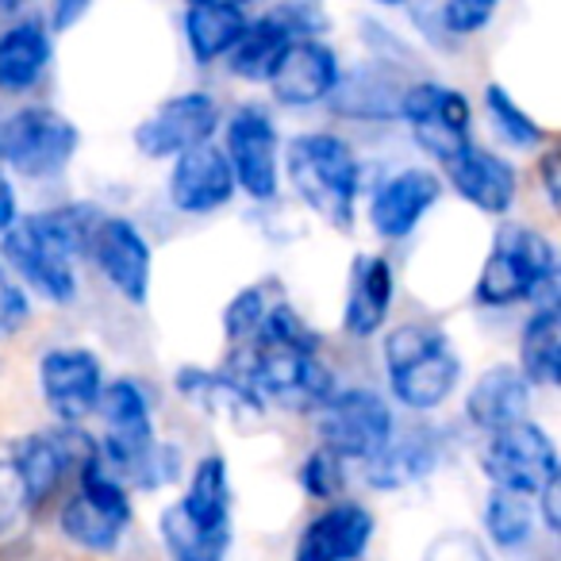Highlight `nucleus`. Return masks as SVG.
<instances>
[{
    "mask_svg": "<svg viewBox=\"0 0 561 561\" xmlns=\"http://www.w3.org/2000/svg\"><path fill=\"white\" fill-rule=\"evenodd\" d=\"M27 323V297L9 273L0 270V339H12Z\"/></svg>",
    "mask_w": 561,
    "mask_h": 561,
    "instance_id": "nucleus-40",
    "label": "nucleus"
},
{
    "mask_svg": "<svg viewBox=\"0 0 561 561\" xmlns=\"http://www.w3.org/2000/svg\"><path fill=\"white\" fill-rule=\"evenodd\" d=\"M466 412L477 427L484 431H500L507 423L523 420L527 412V377L512 366H496L473 385L466 400Z\"/></svg>",
    "mask_w": 561,
    "mask_h": 561,
    "instance_id": "nucleus-22",
    "label": "nucleus"
},
{
    "mask_svg": "<svg viewBox=\"0 0 561 561\" xmlns=\"http://www.w3.org/2000/svg\"><path fill=\"white\" fill-rule=\"evenodd\" d=\"M262 320H265V300H262V293L247 289V293H239V297H234L231 305H227L224 328H227V335H231L234 343H239V339L257 335Z\"/></svg>",
    "mask_w": 561,
    "mask_h": 561,
    "instance_id": "nucleus-39",
    "label": "nucleus"
},
{
    "mask_svg": "<svg viewBox=\"0 0 561 561\" xmlns=\"http://www.w3.org/2000/svg\"><path fill=\"white\" fill-rule=\"evenodd\" d=\"M530 523H535V507H530L527 492L515 489H492L489 507H484V527H489L492 542L500 546H519L530 535Z\"/></svg>",
    "mask_w": 561,
    "mask_h": 561,
    "instance_id": "nucleus-32",
    "label": "nucleus"
},
{
    "mask_svg": "<svg viewBox=\"0 0 561 561\" xmlns=\"http://www.w3.org/2000/svg\"><path fill=\"white\" fill-rule=\"evenodd\" d=\"M400 116L412 124L420 147L438 162H450L458 150L469 147V101L454 89L435 81L408 85L400 96Z\"/></svg>",
    "mask_w": 561,
    "mask_h": 561,
    "instance_id": "nucleus-7",
    "label": "nucleus"
},
{
    "mask_svg": "<svg viewBox=\"0 0 561 561\" xmlns=\"http://www.w3.org/2000/svg\"><path fill=\"white\" fill-rule=\"evenodd\" d=\"M289 43H293V35L285 32L270 12L250 20L247 32L239 35V43L227 50V55H231V73L247 81H270L273 66L289 50Z\"/></svg>",
    "mask_w": 561,
    "mask_h": 561,
    "instance_id": "nucleus-26",
    "label": "nucleus"
},
{
    "mask_svg": "<svg viewBox=\"0 0 561 561\" xmlns=\"http://www.w3.org/2000/svg\"><path fill=\"white\" fill-rule=\"evenodd\" d=\"M127 519H131V515L116 512V507L96 504V500H89L81 489L73 492L70 504L62 507L66 538H70V542H78V546H85V550H93V553L116 550V542H119V535H124Z\"/></svg>",
    "mask_w": 561,
    "mask_h": 561,
    "instance_id": "nucleus-27",
    "label": "nucleus"
},
{
    "mask_svg": "<svg viewBox=\"0 0 561 561\" xmlns=\"http://www.w3.org/2000/svg\"><path fill=\"white\" fill-rule=\"evenodd\" d=\"M50 62V35L43 24L24 20L0 32V93H27Z\"/></svg>",
    "mask_w": 561,
    "mask_h": 561,
    "instance_id": "nucleus-20",
    "label": "nucleus"
},
{
    "mask_svg": "<svg viewBox=\"0 0 561 561\" xmlns=\"http://www.w3.org/2000/svg\"><path fill=\"white\" fill-rule=\"evenodd\" d=\"M16 219V196H12V185H9V178L0 173V231Z\"/></svg>",
    "mask_w": 561,
    "mask_h": 561,
    "instance_id": "nucleus-44",
    "label": "nucleus"
},
{
    "mask_svg": "<svg viewBox=\"0 0 561 561\" xmlns=\"http://www.w3.org/2000/svg\"><path fill=\"white\" fill-rule=\"evenodd\" d=\"M27 507L32 504H27L24 481H20L16 454H12V446H0V535L16 530Z\"/></svg>",
    "mask_w": 561,
    "mask_h": 561,
    "instance_id": "nucleus-35",
    "label": "nucleus"
},
{
    "mask_svg": "<svg viewBox=\"0 0 561 561\" xmlns=\"http://www.w3.org/2000/svg\"><path fill=\"white\" fill-rule=\"evenodd\" d=\"M89 4L93 0H50V24H55V32H70L89 12Z\"/></svg>",
    "mask_w": 561,
    "mask_h": 561,
    "instance_id": "nucleus-41",
    "label": "nucleus"
},
{
    "mask_svg": "<svg viewBox=\"0 0 561 561\" xmlns=\"http://www.w3.org/2000/svg\"><path fill=\"white\" fill-rule=\"evenodd\" d=\"M484 473L500 484V489H515L535 496L546 481L558 477V454L546 431L535 423H507V427L492 431V443L484 450Z\"/></svg>",
    "mask_w": 561,
    "mask_h": 561,
    "instance_id": "nucleus-6",
    "label": "nucleus"
},
{
    "mask_svg": "<svg viewBox=\"0 0 561 561\" xmlns=\"http://www.w3.org/2000/svg\"><path fill=\"white\" fill-rule=\"evenodd\" d=\"M12 454H16V469H20V481H24L27 504H47V500L58 492V484H62V477L70 473L58 438L32 435V438H24V443L12 446Z\"/></svg>",
    "mask_w": 561,
    "mask_h": 561,
    "instance_id": "nucleus-28",
    "label": "nucleus"
},
{
    "mask_svg": "<svg viewBox=\"0 0 561 561\" xmlns=\"http://www.w3.org/2000/svg\"><path fill=\"white\" fill-rule=\"evenodd\" d=\"M374 515L358 504H335L316 515L297 542V561H351L366 550Z\"/></svg>",
    "mask_w": 561,
    "mask_h": 561,
    "instance_id": "nucleus-16",
    "label": "nucleus"
},
{
    "mask_svg": "<svg viewBox=\"0 0 561 561\" xmlns=\"http://www.w3.org/2000/svg\"><path fill=\"white\" fill-rule=\"evenodd\" d=\"M231 369L234 381L247 385L254 397H270L297 412L320 408L331 397V374L316 358V351H300L289 343L262 339L254 351L234 354Z\"/></svg>",
    "mask_w": 561,
    "mask_h": 561,
    "instance_id": "nucleus-2",
    "label": "nucleus"
},
{
    "mask_svg": "<svg viewBox=\"0 0 561 561\" xmlns=\"http://www.w3.org/2000/svg\"><path fill=\"white\" fill-rule=\"evenodd\" d=\"M43 392L62 420H81L101 397V362L89 351H50L43 358Z\"/></svg>",
    "mask_w": 561,
    "mask_h": 561,
    "instance_id": "nucleus-15",
    "label": "nucleus"
},
{
    "mask_svg": "<svg viewBox=\"0 0 561 561\" xmlns=\"http://www.w3.org/2000/svg\"><path fill=\"white\" fill-rule=\"evenodd\" d=\"M392 300V270L381 257L362 254L351 273V297H346V331L354 335H374L385 323Z\"/></svg>",
    "mask_w": 561,
    "mask_h": 561,
    "instance_id": "nucleus-23",
    "label": "nucleus"
},
{
    "mask_svg": "<svg viewBox=\"0 0 561 561\" xmlns=\"http://www.w3.org/2000/svg\"><path fill=\"white\" fill-rule=\"evenodd\" d=\"M443 196L435 173L427 170H404L392 181H385L374 196V227L385 239H404L415 224L423 219V211Z\"/></svg>",
    "mask_w": 561,
    "mask_h": 561,
    "instance_id": "nucleus-17",
    "label": "nucleus"
},
{
    "mask_svg": "<svg viewBox=\"0 0 561 561\" xmlns=\"http://www.w3.org/2000/svg\"><path fill=\"white\" fill-rule=\"evenodd\" d=\"M289 181L312 211L331 227L346 231L354 224V196H358V162L351 147L335 135H300L289 142Z\"/></svg>",
    "mask_w": 561,
    "mask_h": 561,
    "instance_id": "nucleus-1",
    "label": "nucleus"
},
{
    "mask_svg": "<svg viewBox=\"0 0 561 561\" xmlns=\"http://www.w3.org/2000/svg\"><path fill=\"white\" fill-rule=\"evenodd\" d=\"M377 4H385V9H400V4H408V0H377Z\"/></svg>",
    "mask_w": 561,
    "mask_h": 561,
    "instance_id": "nucleus-47",
    "label": "nucleus"
},
{
    "mask_svg": "<svg viewBox=\"0 0 561 561\" xmlns=\"http://www.w3.org/2000/svg\"><path fill=\"white\" fill-rule=\"evenodd\" d=\"M24 4H27V0H0V16H16Z\"/></svg>",
    "mask_w": 561,
    "mask_h": 561,
    "instance_id": "nucleus-45",
    "label": "nucleus"
},
{
    "mask_svg": "<svg viewBox=\"0 0 561 561\" xmlns=\"http://www.w3.org/2000/svg\"><path fill=\"white\" fill-rule=\"evenodd\" d=\"M78 150V127L50 108H20L0 116V162L27 178H55Z\"/></svg>",
    "mask_w": 561,
    "mask_h": 561,
    "instance_id": "nucleus-5",
    "label": "nucleus"
},
{
    "mask_svg": "<svg viewBox=\"0 0 561 561\" xmlns=\"http://www.w3.org/2000/svg\"><path fill=\"white\" fill-rule=\"evenodd\" d=\"M523 377L535 385H558L561 377V331L553 305L538 308L523 331Z\"/></svg>",
    "mask_w": 561,
    "mask_h": 561,
    "instance_id": "nucleus-29",
    "label": "nucleus"
},
{
    "mask_svg": "<svg viewBox=\"0 0 561 561\" xmlns=\"http://www.w3.org/2000/svg\"><path fill=\"white\" fill-rule=\"evenodd\" d=\"M542 181H546V193H550V204L561 201V181H558V150L542 158Z\"/></svg>",
    "mask_w": 561,
    "mask_h": 561,
    "instance_id": "nucleus-43",
    "label": "nucleus"
},
{
    "mask_svg": "<svg viewBox=\"0 0 561 561\" xmlns=\"http://www.w3.org/2000/svg\"><path fill=\"white\" fill-rule=\"evenodd\" d=\"M227 162L254 201L277 193V131L262 108H239L227 124Z\"/></svg>",
    "mask_w": 561,
    "mask_h": 561,
    "instance_id": "nucleus-10",
    "label": "nucleus"
},
{
    "mask_svg": "<svg viewBox=\"0 0 561 561\" xmlns=\"http://www.w3.org/2000/svg\"><path fill=\"white\" fill-rule=\"evenodd\" d=\"M438 458V443L431 431H412V435L397 438V443H385L381 450L369 461V484L374 489H400L408 481H420V477L431 473Z\"/></svg>",
    "mask_w": 561,
    "mask_h": 561,
    "instance_id": "nucleus-24",
    "label": "nucleus"
},
{
    "mask_svg": "<svg viewBox=\"0 0 561 561\" xmlns=\"http://www.w3.org/2000/svg\"><path fill=\"white\" fill-rule=\"evenodd\" d=\"M231 188H234V173L224 150L208 147V142H196V147L178 154V165H173V178H170V196L181 211L219 208V204L231 201Z\"/></svg>",
    "mask_w": 561,
    "mask_h": 561,
    "instance_id": "nucleus-13",
    "label": "nucleus"
},
{
    "mask_svg": "<svg viewBox=\"0 0 561 561\" xmlns=\"http://www.w3.org/2000/svg\"><path fill=\"white\" fill-rule=\"evenodd\" d=\"M320 435L339 458H374L392 438V412L377 392H343L335 400H323Z\"/></svg>",
    "mask_w": 561,
    "mask_h": 561,
    "instance_id": "nucleus-8",
    "label": "nucleus"
},
{
    "mask_svg": "<svg viewBox=\"0 0 561 561\" xmlns=\"http://www.w3.org/2000/svg\"><path fill=\"white\" fill-rule=\"evenodd\" d=\"M538 492H542L546 527H550V530H558V527H561V489H558V477H553V481H546Z\"/></svg>",
    "mask_w": 561,
    "mask_h": 561,
    "instance_id": "nucleus-42",
    "label": "nucleus"
},
{
    "mask_svg": "<svg viewBox=\"0 0 561 561\" xmlns=\"http://www.w3.org/2000/svg\"><path fill=\"white\" fill-rule=\"evenodd\" d=\"M385 362H389L392 389L408 408L443 404L461 374L450 339L438 328H423V323H408V328L392 331L385 343Z\"/></svg>",
    "mask_w": 561,
    "mask_h": 561,
    "instance_id": "nucleus-4",
    "label": "nucleus"
},
{
    "mask_svg": "<svg viewBox=\"0 0 561 561\" xmlns=\"http://www.w3.org/2000/svg\"><path fill=\"white\" fill-rule=\"evenodd\" d=\"M0 234H4V242H0L4 257L32 280L43 297L73 300V257L58 247L55 234L39 224V216L12 219Z\"/></svg>",
    "mask_w": 561,
    "mask_h": 561,
    "instance_id": "nucleus-9",
    "label": "nucleus"
},
{
    "mask_svg": "<svg viewBox=\"0 0 561 561\" xmlns=\"http://www.w3.org/2000/svg\"><path fill=\"white\" fill-rule=\"evenodd\" d=\"M553 247L530 227H504L492 242V254L477 280L481 305H515V300H542L553 305Z\"/></svg>",
    "mask_w": 561,
    "mask_h": 561,
    "instance_id": "nucleus-3",
    "label": "nucleus"
},
{
    "mask_svg": "<svg viewBox=\"0 0 561 561\" xmlns=\"http://www.w3.org/2000/svg\"><path fill=\"white\" fill-rule=\"evenodd\" d=\"M219 124V108L208 93H185L165 101L162 108L150 119H142L135 127V142H139L142 154L150 158H170L181 150L196 147V142H208V135Z\"/></svg>",
    "mask_w": 561,
    "mask_h": 561,
    "instance_id": "nucleus-11",
    "label": "nucleus"
},
{
    "mask_svg": "<svg viewBox=\"0 0 561 561\" xmlns=\"http://www.w3.org/2000/svg\"><path fill=\"white\" fill-rule=\"evenodd\" d=\"M450 181L469 204H477L481 211H507L515 201V173L507 162H500L496 154L481 147H466L446 162Z\"/></svg>",
    "mask_w": 561,
    "mask_h": 561,
    "instance_id": "nucleus-18",
    "label": "nucleus"
},
{
    "mask_svg": "<svg viewBox=\"0 0 561 561\" xmlns=\"http://www.w3.org/2000/svg\"><path fill=\"white\" fill-rule=\"evenodd\" d=\"M250 12L227 0H188L185 12V39L196 62H216L227 50L239 43V35L247 32Z\"/></svg>",
    "mask_w": 561,
    "mask_h": 561,
    "instance_id": "nucleus-19",
    "label": "nucleus"
},
{
    "mask_svg": "<svg viewBox=\"0 0 561 561\" xmlns=\"http://www.w3.org/2000/svg\"><path fill=\"white\" fill-rule=\"evenodd\" d=\"M300 481H305V489L312 492V496H320V500L339 496V492H343V458L323 446V450H316L312 458L305 461V469H300Z\"/></svg>",
    "mask_w": 561,
    "mask_h": 561,
    "instance_id": "nucleus-36",
    "label": "nucleus"
},
{
    "mask_svg": "<svg viewBox=\"0 0 561 561\" xmlns=\"http://www.w3.org/2000/svg\"><path fill=\"white\" fill-rule=\"evenodd\" d=\"M339 81V58L328 43L320 39H293L289 50L273 66L270 85L280 104L305 108V104L328 101Z\"/></svg>",
    "mask_w": 561,
    "mask_h": 561,
    "instance_id": "nucleus-12",
    "label": "nucleus"
},
{
    "mask_svg": "<svg viewBox=\"0 0 561 561\" xmlns=\"http://www.w3.org/2000/svg\"><path fill=\"white\" fill-rule=\"evenodd\" d=\"M484 104H489V116H492V124H496V131L504 135L512 147H535V142L542 139V127H538L500 85L484 89Z\"/></svg>",
    "mask_w": 561,
    "mask_h": 561,
    "instance_id": "nucleus-33",
    "label": "nucleus"
},
{
    "mask_svg": "<svg viewBox=\"0 0 561 561\" xmlns=\"http://www.w3.org/2000/svg\"><path fill=\"white\" fill-rule=\"evenodd\" d=\"M227 4H239V9H254V4H262V0H227Z\"/></svg>",
    "mask_w": 561,
    "mask_h": 561,
    "instance_id": "nucleus-46",
    "label": "nucleus"
},
{
    "mask_svg": "<svg viewBox=\"0 0 561 561\" xmlns=\"http://www.w3.org/2000/svg\"><path fill=\"white\" fill-rule=\"evenodd\" d=\"M178 389L185 392L188 400L204 408L211 415H227V420L242 423L247 427L250 420L262 415V400L239 385L234 377H219V374H204V369H181L178 374Z\"/></svg>",
    "mask_w": 561,
    "mask_h": 561,
    "instance_id": "nucleus-25",
    "label": "nucleus"
},
{
    "mask_svg": "<svg viewBox=\"0 0 561 561\" xmlns=\"http://www.w3.org/2000/svg\"><path fill=\"white\" fill-rule=\"evenodd\" d=\"M158 527H162L165 546L178 561H224L227 542H231L227 527H201V523L188 519L181 504H173Z\"/></svg>",
    "mask_w": 561,
    "mask_h": 561,
    "instance_id": "nucleus-30",
    "label": "nucleus"
},
{
    "mask_svg": "<svg viewBox=\"0 0 561 561\" xmlns=\"http://www.w3.org/2000/svg\"><path fill=\"white\" fill-rule=\"evenodd\" d=\"M500 0H446L443 4V27L446 35H473L496 16Z\"/></svg>",
    "mask_w": 561,
    "mask_h": 561,
    "instance_id": "nucleus-37",
    "label": "nucleus"
},
{
    "mask_svg": "<svg viewBox=\"0 0 561 561\" xmlns=\"http://www.w3.org/2000/svg\"><path fill=\"white\" fill-rule=\"evenodd\" d=\"M262 339H273V343H289V346H300V351H316L320 346V339L312 335V331L305 328V320H300L293 308L277 305L273 312H265L262 320Z\"/></svg>",
    "mask_w": 561,
    "mask_h": 561,
    "instance_id": "nucleus-38",
    "label": "nucleus"
},
{
    "mask_svg": "<svg viewBox=\"0 0 561 561\" xmlns=\"http://www.w3.org/2000/svg\"><path fill=\"white\" fill-rule=\"evenodd\" d=\"M93 250L96 265L104 270V277L124 293L127 300H142L150 285V250L142 242V234L135 231L127 219H101L93 231Z\"/></svg>",
    "mask_w": 561,
    "mask_h": 561,
    "instance_id": "nucleus-14",
    "label": "nucleus"
},
{
    "mask_svg": "<svg viewBox=\"0 0 561 561\" xmlns=\"http://www.w3.org/2000/svg\"><path fill=\"white\" fill-rule=\"evenodd\" d=\"M400 96H404V85L381 66H362V70H351L346 78L339 73L335 89H331L335 108L358 119L400 116Z\"/></svg>",
    "mask_w": 561,
    "mask_h": 561,
    "instance_id": "nucleus-21",
    "label": "nucleus"
},
{
    "mask_svg": "<svg viewBox=\"0 0 561 561\" xmlns=\"http://www.w3.org/2000/svg\"><path fill=\"white\" fill-rule=\"evenodd\" d=\"M270 16L277 20L293 39H316V35H323L331 27L323 0H277L270 9Z\"/></svg>",
    "mask_w": 561,
    "mask_h": 561,
    "instance_id": "nucleus-34",
    "label": "nucleus"
},
{
    "mask_svg": "<svg viewBox=\"0 0 561 561\" xmlns=\"http://www.w3.org/2000/svg\"><path fill=\"white\" fill-rule=\"evenodd\" d=\"M185 515L201 527H227V461L204 458L193 469V481L181 500Z\"/></svg>",
    "mask_w": 561,
    "mask_h": 561,
    "instance_id": "nucleus-31",
    "label": "nucleus"
}]
</instances>
